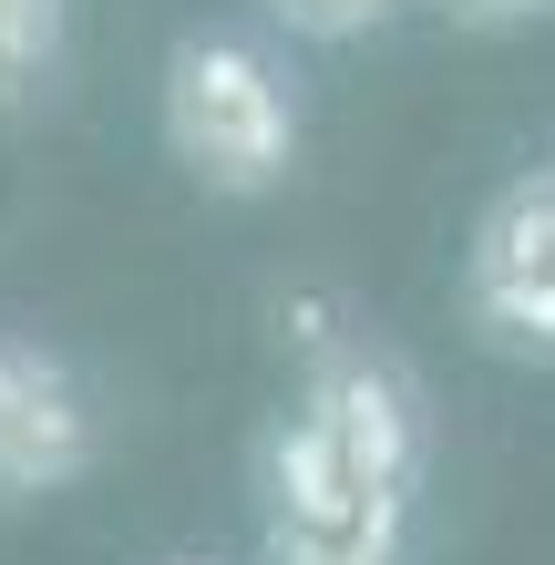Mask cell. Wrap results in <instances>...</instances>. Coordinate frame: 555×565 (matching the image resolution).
I'll return each instance as SVG.
<instances>
[{
    "mask_svg": "<svg viewBox=\"0 0 555 565\" xmlns=\"http://www.w3.org/2000/svg\"><path fill=\"white\" fill-rule=\"evenodd\" d=\"M166 154L226 206L278 195L299 175V93H288V73L257 42L185 31L166 52Z\"/></svg>",
    "mask_w": 555,
    "mask_h": 565,
    "instance_id": "cell-1",
    "label": "cell"
},
{
    "mask_svg": "<svg viewBox=\"0 0 555 565\" xmlns=\"http://www.w3.org/2000/svg\"><path fill=\"white\" fill-rule=\"evenodd\" d=\"M463 309L504 360H555V164L514 175L473 226Z\"/></svg>",
    "mask_w": 555,
    "mask_h": 565,
    "instance_id": "cell-2",
    "label": "cell"
},
{
    "mask_svg": "<svg viewBox=\"0 0 555 565\" xmlns=\"http://www.w3.org/2000/svg\"><path fill=\"white\" fill-rule=\"evenodd\" d=\"M104 452L93 431L83 381L62 371V350L0 329V504H42V493H73Z\"/></svg>",
    "mask_w": 555,
    "mask_h": 565,
    "instance_id": "cell-3",
    "label": "cell"
},
{
    "mask_svg": "<svg viewBox=\"0 0 555 565\" xmlns=\"http://www.w3.org/2000/svg\"><path fill=\"white\" fill-rule=\"evenodd\" d=\"M319 412H330L340 452H350V483H361V504H412L421 483V412L391 360H340L330 391H319Z\"/></svg>",
    "mask_w": 555,
    "mask_h": 565,
    "instance_id": "cell-4",
    "label": "cell"
},
{
    "mask_svg": "<svg viewBox=\"0 0 555 565\" xmlns=\"http://www.w3.org/2000/svg\"><path fill=\"white\" fill-rule=\"evenodd\" d=\"M268 514H278V545H340V535H361L371 504H361V483H350V452H340L330 412L268 431Z\"/></svg>",
    "mask_w": 555,
    "mask_h": 565,
    "instance_id": "cell-5",
    "label": "cell"
},
{
    "mask_svg": "<svg viewBox=\"0 0 555 565\" xmlns=\"http://www.w3.org/2000/svg\"><path fill=\"white\" fill-rule=\"evenodd\" d=\"M62 73V0H0V114L42 104Z\"/></svg>",
    "mask_w": 555,
    "mask_h": 565,
    "instance_id": "cell-6",
    "label": "cell"
},
{
    "mask_svg": "<svg viewBox=\"0 0 555 565\" xmlns=\"http://www.w3.org/2000/svg\"><path fill=\"white\" fill-rule=\"evenodd\" d=\"M278 31H299V42H361V31H381L402 0H257Z\"/></svg>",
    "mask_w": 555,
    "mask_h": 565,
    "instance_id": "cell-7",
    "label": "cell"
},
{
    "mask_svg": "<svg viewBox=\"0 0 555 565\" xmlns=\"http://www.w3.org/2000/svg\"><path fill=\"white\" fill-rule=\"evenodd\" d=\"M442 21H463V31H514V21H545L555 0H433Z\"/></svg>",
    "mask_w": 555,
    "mask_h": 565,
    "instance_id": "cell-8",
    "label": "cell"
}]
</instances>
